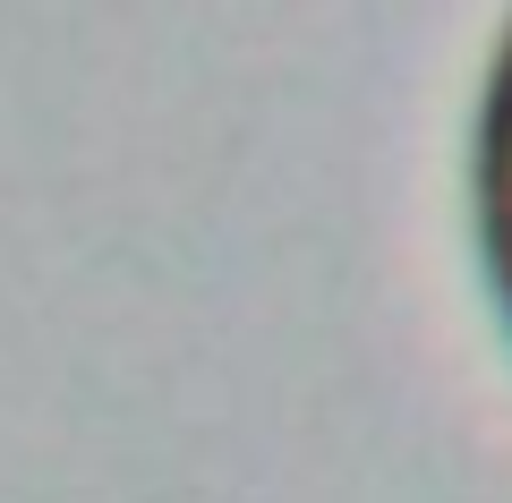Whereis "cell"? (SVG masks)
Returning a JSON list of instances; mask_svg holds the SVG:
<instances>
[{
	"mask_svg": "<svg viewBox=\"0 0 512 503\" xmlns=\"http://www.w3.org/2000/svg\"><path fill=\"white\" fill-rule=\"evenodd\" d=\"M470 197H478V256H487V290L512 324V26L487 60V94H478V145H470Z\"/></svg>",
	"mask_w": 512,
	"mask_h": 503,
	"instance_id": "obj_1",
	"label": "cell"
}]
</instances>
